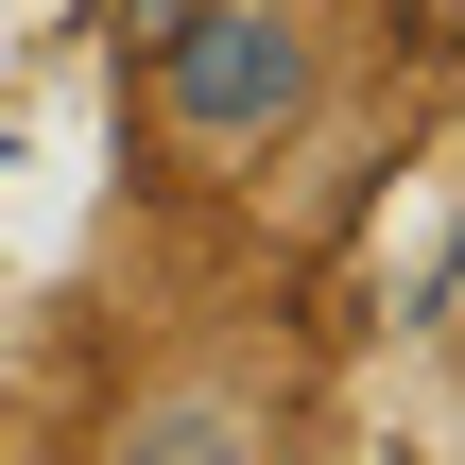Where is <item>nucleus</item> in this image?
Masks as SVG:
<instances>
[{"mask_svg": "<svg viewBox=\"0 0 465 465\" xmlns=\"http://www.w3.org/2000/svg\"><path fill=\"white\" fill-rule=\"evenodd\" d=\"M138 69H155V121L207 173H259L328 121V17L311 0H173Z\"/></svg>", "mask_w": 465, "mask_h": 465, "instance_id": "nucleus-1", "label": "nucleus"}, {"mask_svg": "<svg viewBox=\"0 0 465 465\" xmlns=\"http://www.w3.org/2000/svg\"><path fill=\"white\" fill-rule=\"evenodd\" d=\"M104 465H276V380H242V362H173V380L121 397Z\"/></svg>", "mask_w": 465, "mask_h": 465, "instance_id": "nucleus-2", "label": "nucleus"}]
</instances>
